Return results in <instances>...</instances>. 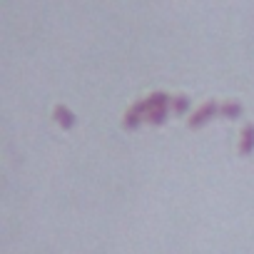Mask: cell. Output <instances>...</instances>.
I'll return each mask as SVG.
<instances>
[{"instance_id":"2","label":"cell","mask_w":254,"mask_h":254,"mask_svg":"<svg viewBox=\"0 0 254 254\" xmlns=\"http://www.w3.org/2000/svg\"><path fill=\"white\" fill-rule=\"evenodd\" d=\"M147 102L142 100V102H137V105H132L130 107V112H127V117H125V127H137L140 125V120L142 117H147Z\"/></svg>"},{"instance_id":"5","label":"cell","mask_w":254,"mask_h":254,"mask_svg":"<svg viewBox=\"0 0 254 254\" xmlns=\"http://www.w3.org/2000/svg\"><path fill=\"white\" fill-rule=\"evenodd\" d=\"M145 102H147V110H162V107L170 105V97L165 92H152Z\"/></svg>"},{"instance_id":"4","label":"cell","mask_w":254,"mask_h":254,"mask_svg":"<svg viewBox=\"0 0 254 254\" xmlns=\"http://www.w3.org/2000/svg\"><path fill=\"white\" fill-rule=\"evenodd\" d=\"M55 122H58L60 127H65V130H70V127L75 125V115H72L65 105H58V107H55Z\"/></svg>"},{"instance_id":"7","label":"cell","mask_w":254,"mask_h":254,"mask_svg":"<svg viewBox=\"0 0 254 254\" xmlns=\"http://www.w3.org/2000/svg\"><path fill=\"white\" fill-rule=\"evenodd\" d=\"M145 120L152 122V125H162V122L167 120V107H162V110H150Z\"/></svg>"},{"instance_id":"6","label":"cell","mask_w":254,"mask_h":254,"mask_svg":"<svg viewBox=\"0 0 254 254\" xmlns=\"http://www.w3.org/2000/svg\"><path fill=\"white\" fill-rule=\"evenodd\" d=\"M219 112H222L224 117L234 120V117L242 115V105H239V102H224V105H219Z\"/></svg>"},{"instance_id":"8","label":"cell","mask_w":254,"mask_h":254,"mask_svg":"<svg viewBox=\"0 0 254 254\" xmlns=\"http://www.w3.org/2000/svg\"><path fill=\"white\" fill-rule=\"evenodd\" d=\"M172 107H175V112H187L190 110V100L187 97H175L172 100Z\"/></svg>"},{"instance_id":"1","label":"cell","mask_w":254,"mask_h":254,"mask_svg":"<svg viewBox=\"0 0 254 254\" xmlns=\"http://www.w3.org/2000/svg\"><path fill=\"white\" fill-rule=\"evenodd\" d=\"M217 112H219V105H217V102H207V105H202V107L190 117V127H199V125H204V122L212 120Z\"/></svg>"},{"instance_id":"3","label":"cell","mask_w":254,"mask_h":254,"mask_svg":"<svg viewBox=\"0 0 254 254\" xmlns=\"http://www.w3.org/2000/svg\"><path fill=\"white\" fill-rule=\"evenodd\" d=\"M254 150V125H247L242 130V140H239V152L249 155Z\"/></svg>"}]
</instances>
